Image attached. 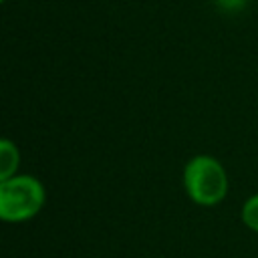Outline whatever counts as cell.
Here are the masks:
<instances>
[{
	"label": "cell",
	"mask_w": 258,
	"mask_h": 258,
	"mask_svg": "<svg viewBox=\"0 0 258 258\" xmlns=\"http://www.w3.org/2000/svg\"><path fill=\"white\" fill-rule=\"evenodd\" d=\"M240 218L248 230L258 234V194L246 198V202L242 204V210H240Z\"/></svg>",
	"instance_id": "4"
},
{
	"label": "cell",
	"mask_w": 258,
	"mask_h": 258,
	"mask_svg": "<svg viewBox=\"0 0 258 258\" xmlns=\"http://www.w3.org/2000/svg\"><path fill=\"white\" fill-rule=\"evenodd\" d=\"M222 10H228V12H236V10H240L244 4H246V0H214Z\"/></svg>",
	"instance_id": "5"
},
{
	"label": "cell",
	"mask_w": 258,
	"mask_h": 258,
	"mask_svg": "<svg viewBox=\"0 0 258 258\" xmlns=\"http://www.w3.org/2000/svg\"><path fill=\"white\" fill-rule=\"evenodd\" d=\"M46 202L42 181L28 173H16L0 179V220L6 224H22L32 220Z\"/></svg>",
	"instance_id": "2"
},
{
	"label": "cell",
	"mask_w": 258,
	"mask_h": 258,
	"mask_svg": "<svg viewBox=\"0 0 258 258\" xmlns=\"http://www.w3.org/2000/svg\"><path fill=\"white\" fill-rule=\"evenodd\" d=\"M0 2H6V0H0Z\"/></svg>",
	"instance_id": "7"
},
{
	"label": "cell",
	"mask_w": 258,
	"mask_h": 258,
	"mask_svg": "<svg viewBox=\"0 0 258 258\" xmlns=\"http://www.w3.org/2000/svg\"><path fill=\"white\" fill-rule=\"evenodd\" d=\"M151 258H159V256H151Z\"/></svg>",
	"instance_id": "6"
},
{
	"label": "cell",
	"mask_w": 258,
	"mask_h": 258,
	"mask_svg": "<svg viewBox=\"0 0 258 258\" xmlns=\"http://www.w3.org/2000/svg\"><path fill=\"white\" fill-rule=\"evenodd\" d=\"M20 167V151L14 141L4 137L0 141V179H8L18 173Z\"/></svg>",
	"instance_id": "3"
},
{
	"label": "cell",
	"mask_w": 258,
	"mask_h": 258,
	"mask_svg": "<svg viewBox=\"0 0 258 258\" xmlns=\"http://www.w3.org/2000/svg\"><path fill=\"white\" fill-rule=\"evenodd\" d=\"M183 189L196 206L214 208L222 204L228 196V173L216 157L208 153H198L187 159L183 167Z\"/></svg>",
	"instance_id": "1"
}]
</instances>
